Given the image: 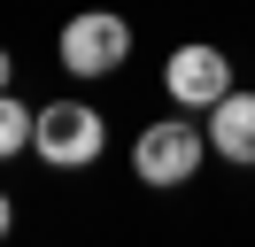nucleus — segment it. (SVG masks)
<instances>
[{"instance_id": "nucleus-4", "label": "nucleus", "mask_w": 255, "mask_h": 247, "mask_svg": "<svg viewBox=\"0 0 255 247\" xmlns=\"http://www.w3.org/2000/svg\"><path fill=\"white\" fill-rule=\"evenodd\" d=\"M162 85H170L178 108H217L232 93V62H224V46H178L170 70H162Z\"/></svg>"}, {"instance_id": "nucleus-6", "label": "nucleus", "mask_w": 255, "mask_h": 247, "mask_svg": "<svg viewBox=\"0 0 255 247\" xmlns=\"http://www.w3.org/2000/svg\"><path fill=\"white\" fill-rule=\"evenodd\" d=\"M31 124H39V108H23L16 93H0V162H8V154H23Z\"/></svg>"}, {"instance_id": "nucleus-5", "label": "nucleus", "mask_w": 255, "mask_h": 247, "mask_svg": "<svg viewBox=\"0 0 255 247\" xmlns=\"http://www.w3.org/2000/svg\"><path fill=\"white\" fill-rule=\"evenodd\" d=\"M209 147H217L224 162L255 170V93H224V101L209 108Z\"/></svg>"}, {"instance_id": "nucleus-8", "label": "nucleus", "mask_w": 255, "mask_h": 247, "mask_svg": "<svg viewBox=\"0 0 255 247\" xmlns=\"http://www.w3.org/2000/svg\"><path fill=\"white\" fill-rule=\"evenodd\" d=\"M8 70H16V62H8V46H0V93H8Z\"/></svg>"}, {"instance_id": "nucleus-3", "label": "nucleus", "mask_w": 255, "mask_h": 247, "mask_svg": "<svg viewBox=\"0 0 255 247\" xmlns=\"http://www.w3.org/2000/svg\"><path fill=\"white\" fill-rule=\"evenodd\" d=\"M209 154V131H193V124H147L139 139H131V170H139V185H186L193 170H201Z\"/></svg>"}, {"instance_id": "nucleus-1", "label": "nucleus", "mask_w": 255, "mask_h": 247, "mask_svg": "<svg viewBox=\"0 0 255 247\" xmlns=\"http://www.w3.org/2000/svg\"><path fill=\"white\" fill-rule=\"evenodd\" d=\"M124 54H131V23H124V15L85 8V15L62 23V70H70V77H116Z\"/></svg>"}, {"instance_id": "nucleus-2", "label": "nucleus", "mask_w": 255, "mask_h": 247, "mask_svg": "<svg viewBox=\"0 0 255 247\" xmlns=\"http://www.w3.org/2000/svg\"><path fill=\"white\" fill-rule=\"evenodd\" d=\"M101 139H109V124H101L85 101H54V108H39V124H31L39 162H54V170H85L101 154Z\"/></svg>"}, {"instance_id": "nucleus-7", "label": "nucleus", "mask_w": 255, "mask_h": 247, "mask_svg": "<svg viewBox=\"0 0 255 247\" xmlns=\"http://www.w3.org/2000/svg\"><path fill=\"white\" fill-rule=\"evenodd\" d=\"M8 224H16V209H8V193H0V240H8Z\"/></svg>"}]
</instances>
